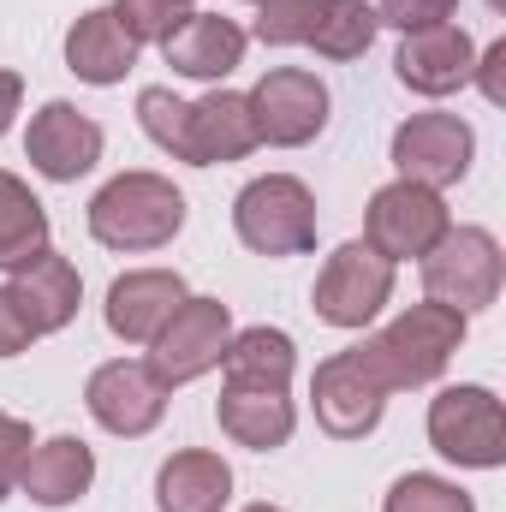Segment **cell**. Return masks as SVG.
I'll return each instance as SVG.
<instances>
[{"label": "cell", "instance_id": "1", "mask_svg": "<svg viewBox=\"0 0 506 512\" xmlns=\"http://www.w3.org/2000/svg\"><path fill=\"white\" fill-rule=\"evenodd\" d=\"M137 120H143V131H149L167 155H179V161H191V167L245 161L256 149L251 102L233 96V90H215V96H203V102H179L173 90L155 84V90L137 96Z\"/></svg>", "mask_w": 506, "mask_h": 512}, {"label": "cell", "instance_id": "2", "mask_svg": "<svg viewBox=\"0 0 506 512\" xmlns=\"http://www.w3.org/2000/svg\"><path fill=\"white\" fill-rule=\"evenodd\" d=\"M465 346V316L447 310V304H411L405 316H393L381 334H370L364 346H352V364L381 387V393H399V387H423L435 382L453 352Z\"/></svg>", "mask_w": 506, "mask_h": 512}, {"label": "cell", "instance_id": "3", "mask_svg": "<svg viewBox=\"0 0 506 512\" xmlns=\"http://www.w3.org/2000/svg\"><path fill=\"white\" fill-rule=\"evenodd\" d=\"M185 227V197L161 173H120L90 203V233L108 251H161Z\"/></svg>", "mask_w": 506, "mask_h": 512}, {"label": "cell", "instance_id": "4", "mask_svg": "<svg viewBox=\"0 0 506 512\" xmlns=\"http://www.w3.org/2000/svg\"><path fill=\"white\" fill-rule=\"evenodd\" d=\"M233 227L256 256H298L316 245V197L292 173L251 179L233 203Z\"/></svg>", "mask_w": 506, "mask_h": 512}, {"label": "cell", "instance_id": "5", "mask_svg": "<svg viewBox=\"0 0 506 512\" xmlns=\"http://www.w3.org/2000/svg\"><path fill=\"white\" fill-rule=\"evenodd\" d=\"M501 274H506L501 245H495V233H483V227H447V233L435 239V251L423 256V292H429L435 304L459 310V316L495 304V298H501Z\"/></svg>", "mask_w": 506, "mask_h": 512}, {"label": "cell", "instance_id": "6", "mask_svg": "<svg viewBox=\"0 0 506 512\" xmlns=\"http://www.w3.org/2000/svg\"><path fill=\"white\" fill-rule=\"evenodd\" d=\"M227 340H233V310H227L221 298H185V304L161 322V334L149 340V346H155V352H149V370H155L161 387L197 382V376H209V370L221 364Z\"/></svg>", "mask_w": 506, "mask_h": 512}, {"label": "cell", "instance_id": "7", "mask_svg": "<svg viewBox=\"0 0 506 512\" xmlns=\"http://www.w3.org/2000/svg\"><path fill=\"white\" fill-rule=\"evenodd\" d=\"M429 441L441 459L471 465V471H495L506 465V411L489 387H447L429 405Z\"/></svg>", "mask_w": 506, "mask_h": 512}, {"label": "cell", "instance_id": "8", "mask_svg": "<svg viewBox=\"0 0 506 512\" xmlns=\"http://www.w3.org/2000/svg\"><path fill=\"white\" fill-rule=\"evenodd\" d=\"M447 233V203L441 191L429 185H411V179H393L381 185L364 209V245L387 262H411V256H429L435 239Z\"/></svg>", "mask_w": 506, "mask_h": 512}, {"label": "cell", "instance_id": "9", "mask_svg": "<svg viewBox=\"0 0 506 512\" xmlns=\"http://www.w3.org/2000/svg\"><path fill=\"white\" fill-rule=\"evenodd\" d=\"M245 102H251L256 120V143H274V149H298V143L322 137V126H328V84L304 66L268 72Z\"/></svg>", "mask_w": 506, "mask_h": 512}, {"label": "cell", "instance_id": "10", "mask_svg": "<svg viewBox=\"0 0 506 512\" xmlns=\"http://www.w3.org/2000/svg\"><path fill=\"white\" fill-rule=\"evenodd\" d=\"M387 298H393V262L376 256L370 245H340L322 262L316 292H310L316 316L334 322V328H364Z\"/></svg>", "mask_w": 506, "mask_h": 512}, {"label": "cell", "instance_id": "11", "mask_svg": "<svg viewBox=\"0 0 506 512\" xmlns=\"http://www.w3.org/2000/svg\"><path fill=\"white\" fill-rule=\"evenodd\" d=\"M471 149L477 137L459 114H411L405 126L393 131V167L399 179L411 185H429V191H447L471 173Z\"/></svg>", "mask_w": 506, "mask_h": 512}, {"label": "cell", "instance_id": "12", "mask_svg": "<svg viewBox=\"0 0 506 512\" xmlns=\"http://www.w3.org/2000/svg\"><path fill=\"white\" fill-rule=\"evenodd\" d=\"M84 405H90V417L108 429V435H149L155 423H161V411H167V387L155 382V370L149 364H102L90 387H84Z\"/></svg>", "mask_w": 506, "mask_h": 512}, {"label": "cell", "instance_id": "13", "mask_svg": "<svg viewBox=\"0 0 506 512\" xmlns=\"http://www.w3.org/2000/svg\"><path fill=\"white\" fill-rule=\"evenodd\" d=\"M24 155L42 179H78L102 161V126L90 114H78L72 102H48L36 120H30V137H24Z\"/></svg>", "mask_w": 506, "mask_h": 512}, {"label": "cell", "instance_id": "14", "mask_svg": "<svg viewBox=\"0 0 506 512\" xmlns=\"http://www.w3.org/2000/svg\"><path fill=\"white\" fill-rule=\"evenodd\" d=\"M477 48L459 24H429V30H405V48L393 60L399 84L417 96H453L459 84H471Z\"/></svg>", "mask_w": 506, "mask_h": 512}, {"label": "cell", "instance_id": "15", "mask_svg": "<svg viewBox=\"0 0 506 512\" xmlns=\"http://www.w3.org/2000/svg\"><path fill=\"white\" fill-rule=\"evenodd\" d=\"M310 399H316V423H322L328 435H340V441L370 435L381 423V405H387V393L352 364V352H334L328 364H316Z\"/></svg>", "mask_w": 506, "mask_h": 512}, {"label": "cell", "instance_id": "16", "mask_svg": "<svg viewBox=\"0 0 506 512\" xmlns=\"http://www.w3.org/2000/svg\"><path fill=\"white\" fill-rule=\"evenodd\" d=\"M185 280L173 268H131L108 286V328L131 340V346H149L161 334V322L185 304Z\"/></svg>", "mask_w": 506, "mask_h": 512}, {"label": "cell", "instance_id": "17", "mask_svg": "<svg viewBox=\"0 0 506 512\" xmlns=\"http://www.w3.org/2000/svg\"><path fill=\"white\" fill-rule=\"evenodd\" d=\"M161 54H167V66L179 78H203L209 84V78H227L245 60V30L233 18H221V12H185L173 24V36L161 42Z\"/></svg>", "mask_w": 506, "mask_h": 512}, {"label": "cell", "instance_id": "18", "mask_svg": "<svg viewBox=\"0 0 506 512\" xmlns=\"http://www.w3.org/2000/svg\"><path fill=\"white\" fill-rule=\"evenodd\" d=\"M12 298L24 304V316H30L36 334H60V328L78 316L84 286H78V268H72L66 256L42 251V256H30L24 268H12Z\"/></svg>", "mask_w": 506, "mask_h": 512}, {"label": "cell", "instance_id": "19", "mask_svg": "<svg viewBox=\"0 0 506 512\" xmlns=\"http://www.w3.org/2000/svg\"><path fill=\"white\" fill-rule=\"evenodd\" d=\"M18 483H24V495H30L36 507H72V501L90 495V483H96V453H90L78 435H54V441H42V447L24 459Z\"/></svg>", "mask_w": 506, "mask_h": 512}, {"label": "cell", "instance_id": "20", "mask_svg": "<svg viewBox=\"0 0 506 512\" xmlns=\"http://www.w3.org/2000/svg\"><path fill=\"white\" fill-rule=\"evenodd\" d=\"M233 501V471L221 453H173L155 471V507L161 512H221Z\"/></svg>", "mask_w": 506, "mask_h": 512}, {"label": "cell", "instance_id": "21", "mask_svg": "<svg viewBox=\"0 0 506 512\" xmlns=\"http://www.w3.org/2000/svg\"><path fill=\"white\" fill-rule=\"evenodd\" d=\"M215 417H221V429L239 441V447H251V453H274V447H286L292 441V399L280 393V387H233L221 393V405H215Z\"/></svg>", "mask_w": 506, "mask_h": 512}, {"label": "cell", "instance_id": "22", "mask_svg": "<svg viewBox=\"0 0 506 512\" xmlns=\"http://www.w3.org/2000/svg\"><path fill=\"white\" fill-rule=\"evenodd\" d=\"M66 66H72L84 84H120L131 66H137V42L120 30L114 12H84V18L66 30Z\"/></svg>", "mask_w": 506, "mask_h": 512}, {"label": "cell", "instance_id": "23", "mask_svg": "<svg viewBox=\"0 0 506 512\" xmlns=\"http://www.w3.org/2000/svg\"><path fill=\"white\" fill-rule=\"evenodd\" d=\"M292 364H298V352H292V340H286L280 328H245V334H233L227 352H221V370H227L233 387H280V393H286Z\"/></svg>", "mask_w": 506, "mask_h": 512}, {"label": "cell", "instance_id": "24", "mask_svg": "<svg viewBox=\"0 0 506 512\" xmlns=\"http://www.w3.org/2000/svg\"><path fill=\"white\" fill-rule=\"evenodd\" d=\"M48 251V209L30 197L18 173H0V268H24Z\"/></svg>", "mask_w": 506, "mask_h": 512}, {"label": "cell", "instance_id": "25", "mask_svg": "<svg viewBox=\"0 0 506 512\" xmlns=\"http://www.w3.org/2000/svg\"><path fill=\"white\" fill-rule=\"evenodd\" d=\"M381 18L376 6H364V0H328V12H322V24H316V54H328V60H358L370 42H376Z\"/></svg>", "mask_w": 506, "mask_h": 512}, {"label": "cell", "instance_id": "26", "mask_svg": "<svg viewBox=\"0 0 506 512\" xmlns=\"http://www.w3.org/2000/svg\"><path fill=\"white\" fill-rule=\"evenodd\" d=\"M322 12H328V0H262V12H256V36H262L268 48L310 42L316 24H322Z\"/></svg>", "mask_w": 506, "mask_h": 512}, {"label": "cell", "instance_id": "27", "mask_svg": "<svg viewBox=\"0 0 506 512\" xmlns=\"http://www.w3.org/2000/svg\"><path fill=\"white\" fill-rule=\"evenodd\" d=\"M387 512H477V501H471L459 483H447V477L411 471V477H399V483L387 489Z\"/></svg>", "mask_w": 506, "mask_h": 512}, {"label": "cell", "instance_id": "28", "mask_svg": "<svg viewBox=\"0 0 506 512\" xmlns=\"http://www.w3.org/2000/svg\"><path fill=\"white\" fill-rule=\"evenodd\" d=\"M185 12H191V0H114V18H120V30L137 48L143 42H167Z\"/></svg>", "mask_w": 506, "mask_h": 512}, {"label": "cell", "instance_id": "29", "mask_svg": "<svg viewBox=\"0 0 506 512\" xmlns=\"http://www.w3.org/2000/svg\"><path fill=\"white\" fill-rule=\"evenodd\" d=\"M459 0H381L376 18L393 30H429V24H447Z\"/></svg>", "mask_w": 506, "mask_h": 512}, {"label": "cell", "instance_id": "30", "mask_svg": "<svg viewBox=\"0 0 506 512\" xmlns=\"http://www.w3.org/2000/svg\"><path fill=\"white\" fill-rule=\"evenodd\" d=\"M30 423H18V417H6L0 411V501L12 495V483H18V471H24V459H30Z\"/></svg>", "mask_w": 506, "mask_h": 512}, {"label": "cell", "instance_id": "31", "mask_svg": "<svg viewBox=\"0 0 506 512\" xmlns=\"http://www.w3.org/2000/svg\"><path fill=\"white\" fill-rule=\"evenodd\" d=\"M30 340H42V334L30 328V316H24V304L12 298V286H0V358L30 352Z\"/></svg>", "mask_w": 506, "mask_h": 512}, {"label": "cell", "instance_id": "32", "mask_svg": "<svg viewBox=\"0 0 506 512\" xmlns=\"http://www.w3.org/2000/svg\"><path fill=\"white\" fill-rule=\"evenodd\" d=\"M471 78H483V96H489V102H506V42H495V48L471 66Z\"/></svg>", "mask_w": 506, "mask_h": 512}, {"label": "cell", "instance_id": "33", "mask_svg": "<svg viewBox=\"0 0 506 512\" xmlns=\"http://www.w3.org/2000/svg\"><path fill=\"white\" fill-rule=\"evenodd\" d=\"M18 96H24V78L18 72H0V137L12 126V114H18Z\"/></svg>", "mask_w": 506, "mask_h": 512}, {"label": "cell", "instance_id": "34", "mask_svg": "<svg viewBox=\"0 0 506 512\" xmlns=\"http://www.w3.org/2000/svg\"><path fill=\"white\" fill-rule=\"evenodd\" d=\"M245 512H280V507H268V501H262V507H245Z\"/></svg>", "mask_w": 506, "mask_h": 512}, {"label": "cell", "instance_id": "35", "mask_svg": "<svg viewBox=\"0 0 506 512\" xmlns=\"http://www.w3.org/2000/svg\"><path fill=\"white\" fill-rule=\"evenodd\" d=\"M489 6H506V0H489Z\"/></svg>", "mask_w": 506, "mask_h": 512}]
</instances>
